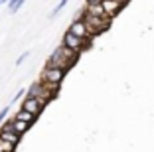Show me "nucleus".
<instances>
[{
	"mask_svg": "<svg viewBox=\"0 0 154 152\" xmlns=\"http://www.w3.org/2000/svg\"><path fill=\"white\" fill-rule=\"evenodd\" d=\"M77 57H79V55L73 54L71 49L63 48V45H59V48L55 49L54 54L50 55V59H48V65H51V67H59V69L67 71L71 65H75Z\"/></svg>",
	"mask_w": 154,
	"mask_h": 152,
	"instance_id": "1",
	"label": "nucleus"
},
{
	"mask_svg": "<svg viewBox=\"0 0 154 152\" xmlns=\"http://www.w3.org/2000/svg\"><path fill=\"white\" fill-rule=\"evenodd\" d=\"M57 85H48V83H34L30 89L26 91V97H34V99H40V101H45V103H50L51 99L57 95Z\"/></svg>",
	"mask_w": 154,
	"mask_h": 152,
	"instance_id": "2",
	"label": "nucleus"
},
{
	"mask_svg": "<svg viewBox=\"0 0 154 152\" xmlns=\"http://www.w3.org/2000/svg\"><path fill=\"white\" fill-rule=\"evenodd\" d=\"M79 18L83 20V24H85V28H87V32H89L91 38L99 36L101 32L109 30V26H111V20H107V18H97V16H91V14H87V12H81V16H79Z\"/></svg>",
	"mask_w": 154,
	"mask_h": 152,
	"instance_id": "3",
	"label": "nucleus"
},
{
	"mask_svg": "<svg viewBox=\"0 0 154 152\" xmlns=\"http://www.w3.org/2000/svg\"><path fill=\"white\" fill-rule=\"evenodd\" d=\"M65 73L67 71H63V69H59V67H51V65H45V69L42 71V77H40V81L42 83H48V85H61V81H63V77H65Z\"/></svg>",
	"mask_w": 154,
	"mask_h": 152,
	"instance_id": "4",
	"label": "nucleus"
},
{
	"mask_svg": "<svg viewBox=\"0 0 154 152\" xmlns=\"http://www.w3.org/2000/svg\"><path fill=\"white\" fill-rule=\"evenodd\" d=\"M61 45H63V48H67V49H71L73 54L79 55L83 49H85V45H89V44H87L85 40H81V38H77V36H73V34H69V32H65Z\"/></svg>",
	"mask_w": 154,
	"mask_h": 152,
	"instance_id": "5",
	"label": "nucleus"
},
{
	"mask_svg": "<svg viewBox=\"0 0 154 152\" xmlns=\"http://www.w3.org/2000/svg\"><path fill=\"white\" fill-rule=\"evenodd\" d=\"M45 105H48L45 101H40V99H34V97H26L22 101V107L20 109H22V111H28L30 115H34L38 119V116L42 115V111H44Z\"/></svg>",
	"mask_w": 154,
	"mask_h": 152,
	"instance_id": "6",
	"label": "nucleus"
},
{
	"mask_svg": "<svg viewBox=\"0 0 154 152\" xmlns=\"http://www.w3.org/2000/svg\"><path fill=\"white\" fill-rule=\"evenodd\" d=\"M20 134H16L12 130V126H10V121H4L2 123V129H0V140H4V142L12 144V146H18L20 144Z\"/></svg>",
	"mask_w": 154,
	"mask_h": 152,
	"instance_id": "7",
	"label": "nucleus"
},
{
	"mask_svg": "<svg viewBox=\"0 0 154 152\" xmlns=\"http://www.w3.org/2000/svg\"><path fill=\"white\" fill-rule=\"evenodd\" d=\"M67 32H69V34H73V36H77V38H81V40H85L87 44L91 42V36H89V32H87V28H85V24H83L81 18H75V20H73Z\"/></svg>",
	"mask_w": 154,
	"mask_h": 152,
	"instance_id": "8",
	"label": "nucleus"
},
{
	"mask_svg": "<svg viewBox=\"0 0 154 152\" xmlns=\"http://www.w3.org/2000/svg\"><path fill=\"white\" fill-rule=\"evenodd\" d=\"M101 6H103V10H105V16H107L109 20H113L115 16H117V14L122 10L121 6H119L117 2H115V0H101Z\"/></svg>",
	"mask_w": 154,
	"mask_h": 152,
	"instance_id": "9",
	"label": "nucleus"
},
{
	"mask_svg": "<svg viewBox=\"0 0 154 152\" xmlns=\"http://www.w3.org/2000/svg\"><path fill=\"white\" fill-rule=\"evenodd\" d=\"M10 126H12V130L16 134H20V136H22V134H26L28 132V129H30V126L32 125H28V123H24V121H16V119H10Z\"/></svg>",
	"mask_w": 154,
	"mask_h": 152,
	"instance_id": "10",
	"label": "nucleus"
},
{
	"mask_svg": "<svg viewBox=\"0 0 154 152\" xmlns=\"http://www.w3.org/2000/svg\"><path fill=\"white\" fill-rule=\"evenodd\" d=\"M83 12L91 14V16H97V18H107V16H105L103 6H101V2H97V4H87ZM107 20H109V18H107Z\"/></svg>",
	"mask_w": 154,
	"mask_h": 152,
	"instance_id": "11",
	"label": "nucleus"
},
{
	"mask_svg": "<svg viewBox=\"0 0 154 152\" xmlns=\"http://www.w3.org/2000/svg\"><path fill=\"white\" fill-rule=\"evenodd\" d=\"M14 119H16V121H24V123H28V125H34V121H36V116L30 115L28 111H22V109L14 115Z\"/></svg>",
	"mask_w": 154,
	"mask_h": 152,
	"instance_id": "12",
	"label": "nucleus"
},
{
	"mask_svg": "<svg viewBox=\"0 0 154 152\" xmlns=\"http://www.w3.org/2000/svg\"><path fill=\"white\" fill-rule=\"evenodd\" d=\"M22 4H24V0H8V10H10V14H16L20 8H22Z\"/></svg>",
	"mask_w": 154,
	"mask_h": 152,
	"instance_id": "13",
	"label": "nucleus"
},
{
	"mask_svg": "<svg viewBox=\"0 0 154 152\" xmlns=\"http://www.w3.org/2000/svg\"><path fill=\"white\" fill-rule=\"evenodd\" d=\"M67 2H69V0H59V2H57V6H55V8L50 12V18H55V16H57V14L61 12V10H63L65 6H67Z\"/></svg>",
	"mask_w": 154,
	"mask_h": 152,
	"instance_id": "14",
	"label": "nucleus"
},
{
	"mask_svg": "<svg viewBox=\"0 0 154 152\" xmlns=\"http://www.w3.org/2000/svg\"><path fill=\"white\" fill-rule=\"evenodd\" d=\"M14 150H16V146L4 142V140H0V152H14Z\"/></svg>",
	"mask_w": 154,
	"mask_h": 152,
	"instance_id": "15",
	"label": "nucleus"
},
{
	"mask_svg": "<svg viewBox=\"0 0 154 152\" xmlns=\"http://www.w3.org/2000/svg\"><path fill=\"white\" fill-rule=\"evenodd\" d=\"M8 113H10V105H8V107H4L2 111H0V123H4V121H6V116H8Z\"/></svg>",
	"mask_w": 154,
	"mask_h": 152,
	"instance_id": "16",
	"label": "nucleus"
},
{
	"mask_svg": "<svg viewBox=\"0 0 154 152\" xmlns=\"http://www.w3.org/2000/svg\"><path fill=\"white\" fill-rule=\"evenodd\" d=\"M28 55H30V51H24V54L20 55L18 59H16V65H22V63H24V61H26V59H28Z\"/></svg>",
	"mask_w": 154,
	"mask_h": 152,
	"instance_id": "17",
	"label": "nucleus"
},
{
	"mask_svg": "<svg viewBox=\"0 0 154 152\" xmlns=\"http://www.w3.org/2000/svg\"><path fill=\"white\" fill-rule=\"evenodd\" d=\"M24 93H26V89H20L18 93L14 95V99H12V103H16V101H18V99H22V97H24ZM12 103H10V105H12Z\"/></svg>",
	"mask_w": 154,
	"mask_h": 152,
	"instance_id": "18",
	"label": "nucleus"
},
{
	"mask_svg": "<svg viewBox=\"0 0 154 152\" xmlns=\"http://www.w3.org/2000/svg\"><path fill=\"white\" fill-rule=\"evenodd\" d=\"M115 2H117V4L121 6V8H125V6L128 4V0H115Z\"/></svg>",
	"mask_w": 154,
	"mask_h": 152,
	"instance_id": "19",
	"label": "nucleus"
},
{
	"mask_svg": "<svg viewBox=\"0 0 154 152\" xmlns=\"http://www.w3.org/2000/svg\"><path fill=\"white\" fill-rule=\"evenodd\" d=\"M87 4H97V2H101V0H85Z\"/></svg>",
	"mask_w": 154,
	"mask_h": 152,
	"instance_id": "20",
	"label": "nucleus"
},
{
	"mask_svg": "<svg viewBox=\"0 0 154 152\" xmlns=\"http://www.w3.org/2000/svg\"><path fill=\"white\" fill-rule=\"evenodd\" d=\"M2 4H8V0H0V6Z\"/></svg>",
	"mask_w": 154,
	"mask_h": 152,
	"instance_id": "21",
	"label": "nucleus"
}]
</instances>
